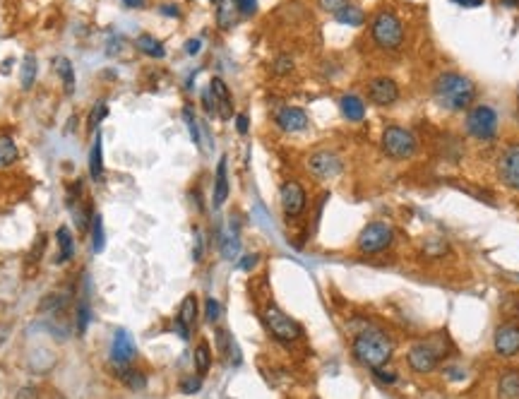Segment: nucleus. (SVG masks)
<instances>
[{
	"label": "nucleus",
	"mask_w": 519,
	"mask_h": 399,
	"mask_svg": "<svg viewBox=\"0 0 519 399\" xmlns=\"http://www.w3.org/2000/svg\"><path fill=\"white\" fill-rule=\"evenodd\" d=\"M226 200H229V159L221 156L217 164V176H214V192H212L214 209L224 207Z\"/></svg>",
	"instance_id": "dca6fc26"
},
{
	"label": "nucleus",
	"mask_w": 519,
	"mask_h": 399,
	"mask_svg": "<svg viewBox=\"0 0 519 399\" xmlns=\"http://www.w3.org/2000/svg\"><path fill=\"white\" fill-rule=\"evenodd\" d=\"M260 262V255L258 253H250V255H243L241 262H238V267L243 269V272H250V269H255Z\"/></svg>",
	"instance_id": "c03bdc74"
},
{
	"label": "nucleus",
	"mask_w": 519,
	"mask_h": 399,
	"mask_svg": "<svg viewBox=\"0 0 519 399\" xmlns=\"http://www.w3.org/2000/svg\"><path fill=\"white\" fill-rule=\"evenodd\" d=\"M77 332H80V337H82V334L87 332V325H89V320H92V310H89V303H87V298H82V301L77 303Z\"/></svg>",
	"instance_id": "72a5a7b5"
},
{
	"label": "nucleus",
	"mask_w": 519,
	"mask_h": 399,
	"mask_svg": "<svg viewBox=\"0 0 519 399\" xmlns=\"http://www.w3.org/2000/svg\"><path fill=\"white\" fill-rule=\"evenodd\" d=\"M108 116V109H106V104L104 102H99L96 104V109H94V113L89 116V128H96L99 125V121H104Z\"/></svg>",
	"instance_id": "79ce46f5"
},
{
	"label": "nucleus",
	"mask_w": 519,
	"mask_h": 399,
	"mask_svg": "<svg viewBox=\"0 0 519 399\" xmlns=\"http://www.w3.org/2000/svg\"><path fill=\"white\" fill-rule=\"evenodd\" d=\"M262 320H265V325H267V330H270L272 337L279 339V342H284V344L299 342V339L303 337V327L291 318V315L284 313L279 306H274V303H270V306L262 310Z\"/></svg>",
	"instance_id": "39448f33"
},
{
	"label": "nucleus",
	"mask_w": 519,
	"mask_h": 399,
	"mask_svg": "<svg viewBox=\"0 0 519 399\" xmlns=\"http://www.w3.org/2000/svg\"><path fill=\"white\" fill-rule=\"evenodd\" d=\"M291 70H294V58L291 56H279L277 61L272 63V73L279 75V78H282V75H289Z\"/></svg>",
	"instance_id": "e433bc0d"
},
{
	"label": "nucleus",
	"mask_w": 519,
	"mask_h": 399,
	"mask_svg": "<svg viewBox=\"0 0 519 399\" xmlns=\"http://www.w3.org/2000/svg\"><path fill=\"white\" fill-rule=\"evenodd\" d=\"M373 375H375V380H380L382 385H394L396 383V378H399V375H396L394 371H387V368H375V371H373Z\"/></svg>",
	"instance_id": "a19ab883"
},
{
	"label": "nucleus",
	"mask_w": 519,
	"mask_h": 399,
	"mask_svg": "<svg viewBox=\"0 0 519 399\" xmlns=\"http://www.w3.org/2000/svg\"><path fill=\"white\" fill-rule=\"evenodd\" d=\"M279 200H282V212L287 219H299L308 207V192L299 180H287L282 185Z\"/></svg>",
	"instance_id": "9d476101"
},
{
	"label": "nucleus",
	"mask_w": 519,
	"mask_h": 399,
	"mask_svg": "<svg viewBox=\"0 0 519 399\" xmlns=\"http://www.w3.org/2000/svg\"><path fill=\"white\" fill-rule=\"evenodd\" d=\"M89 176L94 183H104V142L99 133L94 137V145H92V149H89Z\"/></svg>",
	"instance_id": "aec40b11"
},
{
	"label": "nucleus",
	"mask_w": 519,
	"mask_h": 399,
	"mask_svg": "<svg viewBox=\"0 0 519 399\" xmlns=\"http://www.w3.org/2000/svg\"><path fill=\"white\" fill-rule=\"evenodd\" d=\"M500 5H505V8H519V0H500Z\"/></svg>",
	"instance_id": "6e6d98bb"
},
{
	"label": "nucleus",
	"mask_w": 519,
	"mask_h": 399,
	"mask_svg": "<svg viewBox=\"0 0 519 399\" xmlns=\"http://www.w3.org/2000/svg\"><path fill=\"white\" fill-rule=\"evenodd\" d=\"M22 90H32L34 80H37V56L27 54L22 61Z\"/></svg>",
	"instance_id": "2f4dec72"
},
{
	"label": "nucleus",
	"mask_w": 519,
	"mask_h": 399,
	"mask_svg": "<svg viewBox=\"0 0 519 399\" xmlns=\"http://www.w3.org/2000/svg\"><path fill=\"white\" fill-rule=\"evenodd\" d=\"M318 5L325 10V13L337 15L342 8H346V5H349V0H318Z\"/></svg>",
	"instance_id": "ea45409f"
},
{
	"label": "nucleus",
	"mask_w": 519,
	"mask_h": 399,
	"mask_svg": "<svg viewBox=\"0 0 519 399\" xmlns=\"http://www.w3.org/2000/svg\"><path fill=\"white\" fill-rule=\"evenodd\" d=\"M498 178L510 190H519V145L505 147L498 159Z\"/></svg>",
	"instance_id": "9b49d317"
},
{
	"label": "nucleus",
	"mask_w": 519,
	"mask_h": 399,
	"mask_svg": "<svg viewBox=\"0 0 519 399\" xmlns=\"http://www.w3.org/2000/svg\"><path fill=\"white\" fill-rule=\"evenodd\" d=\"M339 109H342L344 118L351 123H361L365 118V104H363V99L356 97V94H344L339 99Z\"/></svg>",
	"instance_id": "a211bd4d"
},
{
	"label": "nucleus",
	"mask_w": 519,
	"mask_h": 399,
	"mask_svg": "<svg viewBox=\"0 0 519 399\" xmlns=\"http://www.w3.org/2000/svg\"><path fill=\"white\" fill-rule=\"evenodd\" d=\"M356 245H358V250L363 255L384 253V250L394 245V228L389 224H384V221H370V224H365L361 228Z\"/></svg>",
	"instance_id": "423d86ee"
},
{
	"label": "nucleus",
	"mask_w": 519,
	"mask_h": 399,
	"mask_svg": "<svg viewBox=\"0 0 519 399\" xmlns=\"http://www.w3.org/2000/svg\"><path fill=\"white\" fill-rule=\"evenodd\" d=\"M368 99L375 106H392L399 99V87L392 78H375L368 85Z\"/></svg>",
	"instance_id": "ddd939ff"
},
{
	"label": "nucleus",
	"mask_w": 519,
	"mask_h": 399,
	"mask_svg": "<svg viewBox=\"0 0 519 399\" xmlns=\"http://www.w3.org/2000/svg\"><path fill=\"white\" fill-rule=\"evenodd\" d=\"M274 123H277V128L284 133H301L308 128V113L296 106H284L274 113Z\"/></svg>",
	"instance_id": "4468645a"
},
{
	"label": "nucleus",
	"mask_w": 519,
	"mask_h": 399,
	"mask_svg": "<svg viewBox=\"0 0 519 399\" xmlns=\"http://www.w3.org/2000/svg\"><path fill=\"white\" fill-rule=\"evenodd\" d=\"M176 320L183 322V325L190 327V330L195 327V322H197V298H195V293H188V296L183 298Z\"/></svg>",
	"instance_id": "b1692460"
},
{
	"label": "nucleus",
	"mask_w": 519,
	"mask_h": 399,
	"mask_svg": "<svg viewBox=\"0 0 519 399\" xmlns=\"http://www.w3.org/2000/svg\"><path fill=\"white\" fill-rule=\"evenodd\" d=\"M192 361H195V371L200 378H205L212 368V349H209L207 342H200L195 346V354H192Z\"/></svg>",
	"instance_id": "bb28decb"
},
{
	"label": "nucleus",
	"mask_w": 519,
	"mask_h": 399,
	"mask_svg": "<svg viewBox=\"0 0 519 399\" xmlns=\"http://www.w3.org/2000/svg\"><path fill=\"white\" fill-rule=\"evenodd\" d=\"M20 156L17 152V145L10 135H0V166H13Z\"/></svg>",
	"instance_id": "c756f323"
},
{
	"label": "nucleus",
	"mask_w": 519,
	"mask_h": 399,
	"mask_svg": "<svg viewBox=\"0 0 519 399\" xmlns=\"http://www.w3.org/2000/svg\"><path fill=\"white\" fill-rule=\"evenodd\" d=\"M238 253H241V238H238V224H236V221H231V228L224 233V238H221V255H224L226 260H236Z\"/></svg>",
	"instance_id": "5701e85b"
},
{
	"label": "nucleus",
	"mask_w": 519,
	"mask_h": 399,
	"mask_svg": "<svg viewBox=\"0 0 519 399\" xmlns=\"http://www.w3.org/2000/svg\"><path fill=\"white\" fill-rule=\"evenodd\" d=\"M380 147H382L384 156H389V159L406 161L416 154L418 140H416V135L411 130H406V128L389 125V128H384V133L380 137Z\"/></svg>",
	"instance_id": "20e7f679"
},
{
	"label": "nucleus",
	"mask_w": 519,
	"mask_h": 399,
	"mask_svg": "<svg viewBox=\"0 0 519 399\" xmlns=\"http://www.w3.org/2000/svg\"><path fill=\"white\" fill-rule=\"evenodd\" d=\"M202 390V378L200 375H190V378L180 380V392L183 395H197Z\"/></svg>",
	"instance_id": "f704fd0d"
},
{
	"label": "nucleus",
	"mask_w": 519,
	"mask_h": 399,
	"mask_svg": "<svg viewBox=\"0 0 519 399\" xmlns=\"http://www.w3.org/2000/svg\"><path fill=\"white\" fill-rule=\"evenodd\" d=\"M212 3H217V5H219V3H224V0H212Z\"/></svg>",
	"instance_id": "4d7b16f0"
},
{
	"label": "nucleus",
	"mask_w": 519,
	"mask_h": 399,
	"mask_svg": "<svg viewBox=\"0 0 519 399\" xmlns=\"http://www.w3.org/2000/svg\"><path fill=\"white\" fill-rule=\"evenodd\" d=\"M44 248H46V236H39V238H37V245H34V248H32V255H29V260H32V262H39V260H42Z\"/></svg>",
	"instance_id": "a18cd8bd"
},
{
	"label": "nucleus",
	"mask_w": 519,
	"mask_h": 399,
	"mask_svg": "<svg viewBox=\"0 0 519 399\" xmlns=\"http://www.w3.org/2000/svg\"><path fill=\"white\" fill-rule=\"evenodd\" d=\"M202 106H205V111H207L209 116H217V102H214L212 90H205V92H202Z\"/></svg>",
	"instance_id": "37998d69"
},
{
	"label": "nucleus",
	"mask_w": 519,
	"mask_h": 399,
	"mask_svg": "<svg viewBox=\"0 0 519 399\" xmlns=\"http://www.w3.org/2000/svg\"><path fill=\"white\" fill-rule=\"evenodd\" d=\"M183 121H185V125H188V130H190V140L200 147V130H197V121H195L192 109H183Z\"/></svg>",
	"instance_id": "c9c22d12"
},
{
	"label": "nucleus",
	"mask_w": 519,
	"mask_h": 399,
	"mask_svg": "<svg viewBox=\"0 0 519 399\" xmlns=\"http://www.w3.org/2000/svg\"><path fill=\"white\" fill-rule=\"evenodd\" d=\"M334 20L339 22V25H344V27H361L365 22V13L358 8V5L349 3L346 8H342L339 13L334 15Z\"/></svg>",
	"instance_id": "a878e982"
},
{
	"label": "nucleus",
	"mask_w": 519,
	"mask_h": 399,
	"mask_svg": "<svg viewBox=\"0 0 519 399\" xmlns=\"http://www.w3.org/2000/svg\"><path fill=\"white\" fill-rule=\"evenodd\" d=\"M433 97L442 109L464 111L474 104L476 85L459 73H442V75H437V80L433 82Z\"/></svg>",
	"instance_id": "f03ea898"
},
{
	"label": "nucleus",
	"mask_w": 519,
	"mask_h": 399,
	"mask_svg": "<svg viewBox=\"0 0 519 399\" xmlns=\"http://www.w3.org/2000/svg\"><path fill=\"white\" fill-rule=\"evenodd\" d=\"M466 133L471 137L481 140V142H488V140L495 137L498 133V113L491 106H474L466 113Z\"/></svg>",
	"instance_id": "6e6552de"
},
{
	"label": "nucleus",
	"mask_w": 519,
	"mask_h": 399,
	"mask_svg": "<svg viewBox=\"0 0 519 399\" xmlns=\"http://www.w3.org/2000/svg\"><path fill=\"white\" fill-rule=\"evenodd\" d=\"M205 313H207V322H212V325L221 318V303L217 301V298H207Z\"/></svg>",
	"instance_id": "58836bf2"
},
{
	"label": "nucleus",
	"mask_w": 519,
	"mask_h": 399,
	"mask_svg": "<svg viewBox=\"0 0 519 399\" xmlns=\"http://www.w3.org/2000/svg\"><path fill=\"white\" fill-rule=\"evenodd\" d=\"M452 3H457L459 8H481L483 0H452Z\"/></svg>",
	"instance_id": "8fccbe9b"
},
{
	"label": "nucleus",
	"mask_w": 519,
	"mask_h": 399,
	"mask_svg": "<svg viewBox=\"0 0 519 399\" xmlns=\"http://www.w3.org/2000/svg\"><path fill=\"white\" fill-rule=\"evenodd\" d=\"M63 306H65V296H61V293H49V296L39 303V313H58Z\"/></svg>",
	"instance_id": "473e14b6"
},
{
	"label": "nucleus",
	"mask_w": 519,
	"mask_h": 399,
	"mask_svg": "<svg viewBox=\"0 0 519 399\" xmlns=\"http://www.w3.org/2000/svg\"><path fill=\"white\" fill-rule=\"evenodd\" d=\"M92 228V253H101L104 245H106V231H104V216L94 214L89 221Z\"/></svg>",
	"instance_id": "cd10ccee"
},
{
	"label": "nucleus",
	"mask_w": 519,
	"mask_h": 399,
	"mask_svg": "<svg viewBox=\"0 0 519 399\" xmlns=\"http://www.w3.org/2000/svg\"><path fill=\"white\" fill-rule=\"evenodd\" d=\"M120 380H123V385L130 387L132 392H142L144 387H147V378H144V373L137 371V368H123V371H120Z\"/></svg>",
	"instance_id": "7c9ffc66"
},
{
	"label": "nucleus",
	"mask_w": 519,
	"mask_h": 399,
	"mask_svg": "<svg viewBox=\"0 0 519 399\" xmlns=\"http://www.w3.org/2000/svg\"><path fill=\"white\" fill-rule=\"evenodd\" d=\"M137 354V346L132 342L130 332L118 330L113 334V342H111V359H113L118 366H127Z\"/></svg>",
	"instance_id": "2eb2a0df"
},
{
	"label": "nucleus",
	"mask_w": 519,
	"mask_h": 399,
	"mask_svg": "<svg viewBox=\"0 0 519 399\" xmlns=\"http://www.w3.org/2000/svg\"><path fill=\"white\" fill-rule=\"evenodd\" d=\"M354 359L361 363V366L370 368H382L387 366L389 359L394 354V342L389 339V334L380 330V327H363L361 332H356L354 344Z\"/></svg>",
	"instance_id": "f257e3e1"
},
{
	"label": "nucleus",
	"mask_w": 519,
	"mask_h": 399,
	"mask_svg": "<svg viewBox=\"0 0 519 399\" xmlns=\"http://www.w3.org/2000/svg\"><path fill=\"white\" fill-rule=\"evenodd\" d=\"M236 130L241 133V135H246L250 130V118H248L246 113H238L236 116Z\"/></svg>",
	"instance_id": "49530a36"
},
{
	"label": "nucleus",
	"mask_w": 519,
	"mask_h": 399,
	"mask_svg": "<svg viewBox=\"0 0 519 399\" xmlns=\"http://www.w3.org/2000/svg\"><path fill=\"white\" fill-rule=\"evenodd\" d=\"M233 3H236L238 15L243 17H253L258 13V0H233Z\"/></svg>",
	"instance_id": "4c0bfd02"
},
{
	"label": "nucleus",
	"mask_w": 519,
	"mask_h": 399,
	"mask_svg": "<svg viewBox=\"0 0 519 399\" xmlns=\"http://www.w3.org/2000/svg\"><path fill=\"white\" fill-rule=\"evenodd\" d=\"M8 337H10V325H0V346L8 342Z\"/></svg>",
	"instance_id": "864d4df0"
},
{
	"label": "nucleus",
	"mask_w": 519,
	"mask_h": 399,
	"mask_svg": "<svg viewBox=\"0 0 519 399\" xmlns=\"http://www.w3.org/2000/svg\"><path fill=\"white\" fill-rule=\"evenodd\" d=\"M54 70L58 73V78L63 82V90L70 97V94L75 92V70H73V63H70V58L65 56H58L54 58Z\"/></svg>",
	"instance_id": "4be33fe9"
},
{
	"label": "nucleus",
	"mask_w": 519,
	"mask_h": 399,
	"mask_svg": "<svg viewBox=\"0 0 519 399\" xmlns=\"http://www.w3.org/2000/svg\"><path fill=\"white\" fill-rule=\"evenodd\" d=\"M17 399H37V392H34V390H22Z\"/></svg>",
	"instance_id": "5fc2aeb1"
},
{
	"label": "nucleus",
	"mask_w": 519,
	"mask_h": 399,
	"mask_svg": "<svg viewBox=\"0 0 519 399\" xmlns=\"http://www.w3.org/2000/svg\"><path fill=\"white\" fill-rule=\"evenodd\" d=\"M238 20V10H236V3H231V0H224V3H219L217 8V25L221 29H231L236 25Z\"/></svg>",
	"instance_id": "c85d7f7f"
},
{
	"label": "nucleus",
	"mask_w": 519,
	"mask_h": 399,
	"mask_svg": "<svg viewBox=\"0 0 519 399\" xmlns=\"http://www.w3.org/2000/svg\"><path fill=\"white\" fill-rule=\"evenodd\" d=\"M56 240H58V257H56V265H65V262L73 260L75 255V238L73 231L68 226H61L56 231Z\"/></svg>",
	"instance_id": "6ab92c4d"
},
{
	"label": "nucleus",
	"mask_w": 519,
	"mask_h": 399,
	"mask_svg": "<svg viewBox=\"0 0 519 399\" xmlns=\"http://www.w3.org/2000/svg\"><path fill=\"white\" fill-rule=\"evenodd\" d=\"M495 354L503 356V359H512L519 354V325L517 322H505L495 330L493 337Z\"/></svg>",
	"instance_id": "f8f14e48"
},
{
	"label": "nucleus",
	"mask_w": 519,
	"mask_h": 399,
	"mask_svg": "<svg viewBox=\"0 0 519 399\" xmlns=\"http://www.w3.org/2000/svg\"><path fill=\"white\" fill-rule=\"evenodd\" d=\"M161 15H168V17H180V10L176 5H161Z\"/></svg>",
	"instance_id": "3c124183"
},
{
	"label": "nucleus",
	"mask_w": 519,
	"mask_h": 399,
	"mask_svg": "<svg viewBox=\"0 0 519 399\" xmlns=\"http://www.w3.org/2000/svg\"><path fill=\"white\" fill-rule=\"evenodd\" d=\"M406 359H409V368L413 373H433L440 366L442 346L435 344V339H423V342H416L411 346Z\"/></svg>",
	"instance_id": "0eeeda50"
},
{
	"label": "nucleus",
	"mask_w": 519,
	"mask_h": 399,
	"mask_svg": "<svg viewBox=\"0 0 519 399\" xmlns=\"http://www.w3.org/2000/svg\"><path fill=\"white\" fill-rule=\"evenodd\" d=\"M498 399H519V371L510 368L498 378Z\"/></svg>",
	"instance_id": "412c9836"
},
{
	"label": "nucleus",
	"mask_w": 519,
	"mask_h": 399,
	"mask_svg": "<svg viewBox=\"0 0 519 399\" xmlns=\"http://www.w3.org/2000/svg\"><path fill=\"white\" fill-rule=\"evenodd\" d=\"M200 49H202L200 39H190L188 44H185V54H188V56H197V54H200Z\"/></svg>",
	"instance_id": "09e8293b"
},
{
	"label": "nucleus",
	"mask_w": 519,
	"mask_h": 399,
	"mask_svg": "<svg viewBox=\"0 0 519 399\" xmlns=\"http://www.w3.org/2000/svg\"><path fill=\"white\" fill-rule=\"evenodd\" d=\"M192 257H195L197 262L202 260V231L200 228H195V250H192Z\"/></svg>",
	"instance_id": "de8ad7c7"
},
{
	"label": "nucleus",
	"mask_w": 519,
	"mask_h": 399,
	"mask_svg": "<svg viewBox=\"0 0 519 399\" xmlns=\"http://www.w3.org/2000/svg\"><path fill=\"white\" fill-rule=\"evenodd\" d=\"M209 90H212L214 102H217V116L224 121H229L233 116V99H231V92H229V87H226V82L221 78H212V82H209Z\"/></svg>",
	"instance_id": "f3484780"
},
{
	"label": "nucleus",
	"mask_w": 519,
	"mask_h": 399,
	"mask_svg": "<svg viewBox=\"0 0 519 399\" xmlns=\"http://www.w3.org/2000/svg\"><path fill=\"white\" fill-rule=\"evenodd\" d=\"M135 46H137L139 51H142L144 56H149V58H164L166 56L164 44H161L159 39L151 37V34H139L137 41H135Z\"/></svg>",
	"instance_id": "393cba45"
},
{
	"label": "nucleus",
	"mask_w": 519,
	"mask_h": 399,
	"mask_svg": "<svg viewBox=\"0 0 519 399\" xmlns=\"http://www.w3.org/2000/svg\"><path fill=\"white\" fill-rule=\"evenodd\" d=\"M370 37L382 51H399L404 44V25L392 10H380L370 25Z\"/></svg>",
	"instance_id": "7ed1b4c3"
},
{
	"label": "nucleus",
	"mask_w": 519,
	"mask_h": 399,
	"mask_svg": "<svg viewBox=\"0 0 519 399\" xmlns=\"http://www.w3.org/2000/svg\"><path fill=\"white\" fill-rule=\"evenodd\" d=\"M125 8H132V10H139L144 8V0H123Z\"/></svg>",
	"instance_id": "603ef678"
},
{
	"label": "nucleus",
	"mask_w": 519,
	"mask_h": 399,
	"mask_svg": "<svg viewBox=\"0 0 519 399\" xmlns=\"http://www.w3.org/2000/svg\"><path fill=\"white\" fill-rule=\"evenodd\" d=\"M306 166H308V171L320 180L337 178V176L344 171V164L339 159V154H334V152H330V149L313 152V154L308 156Z\"/></svg>",
	"instance_id": "1a4fd4ad"
}]
</instances>
